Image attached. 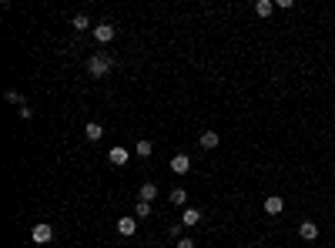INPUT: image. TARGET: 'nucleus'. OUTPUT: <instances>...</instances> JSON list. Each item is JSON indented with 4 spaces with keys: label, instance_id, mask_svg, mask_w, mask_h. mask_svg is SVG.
<instances>
[{
    "label": "nucleus",
    "instance_id": "nucleus-1",
    "mask_svg": "<svg viewBox=\"0 0 335 248\" xmlns=\"http://www.w3.org/2000/svg\"><path fill=\"white\" fill-rule=\"evenodd\" d=\"M111 67H114V61L108 54H94L87 61V74L91 77H104V74H111Z\"/></svg>",
    "mask_w": 335,
    "mask_h": 248
},
{
    "label": "nucleus",
    "instance_id": "nucleus-2",
    "mask_svg": "<svg viewBox=\"0 0 335 248\" xmlns=\"http://www.w3.org/2000/svg\"><path fill=\"white\" fill-rule=\"evenodd\" d=\"M30 238H34V245H47V242L54 238V228H51V225H34Z\"/></svg>",
    "mask_w": 335,
    "mask_h": 248
},
{
    "label": "nucleus",
    "instance_id": "nucleus-3",
    "mask_svg": "<svg viewBox=\"0 0 335 248\" xmlns=\"http://www.w3.org/2000/svg\"><path fill=\"white\" fill-rule=\"evenodd\" d=\"M114 34H117L114 24H98V27H94V41H98V44H111Z\"/></svg>",
    "mask_w": 335,
    "mask_h": 248
},
{
    "label": "nucleus",
    "instance_id": "nucleus-4",
    "mask_svg": "<svg viewBox=\"0 0 335 248\" xmlns=\"http://www.w3.org/2000/svg\"><path fill=\"white\" fill-rule=\"evenodd\" d=\"M171 171H174V175H188V171H191V158H188V154H174V158H171Z\"/></svg>",
    "mask_w": 335,
    "mask_h": 248
},
{
    "label": "nucleus",
    "instance_id": "nucleus-5",
    "mask_svg": "<svg viewBox=\"0 0 335 248\" xmlns=\"http://www.w3.org/2000/svg\"><path fill=\"white\" fill-rule=\"evenodd\" d=\"M117 232L124 235V238H131V235L138 232V218H131V215H124V218L117 221Z\"/></svg>",
    "mask_w": 335,
    "mask_h": 248
},
{
    "label": "nucleus",
    "instance_id": "nucleus-6",
    "mask_svg": "<svg viewBox=\"0 0 335 248\" xmlns=\"http://www.w3.org/2000/svg\"><path fill=\"white\" fill-rule=\"evenodd\" d=\"M281 211H285V201H281L279 194L265 198V215H281Z\"/></svg>",
    "mask_w": 335,
    "mask_h": 248
},
{
    "label": "nucleus",
    "instance_id": "nucleus-7",
    "mask_svg": "<svg viewBox=\"0 0 335 248\" xmlns=\"http://www.w3.org/2000/svg\"><path fill=\"white\" fill-rule=\"evenodd\" d=\"M298 235H302L305 242H315V238H319V225H315V221H302V228H298Z\"/></svg>",
    "mask_w": 335,
    "mask_h": 248
},
{
    "label": "nucleus",
    "instance_id": "nucleus-8",
    "mask_svg": "<svg viewBox=\"0 0 335 248\" xmlns=\"http://www.w3.org/2000/svg\"><path fill=\"white\" fill-rule=\"evenodd\" d=\"M108 161L111 165H127V148H111L108 151Z\"/></svg>",
    "mask_w": 335,
    "mask_h": 248
},
{
    "label": "nucleus",
    "instance_id": "nucleus-9",
    "mask_svg": "<svg viewBox=\"0 0 335 248\" xmlns=\"http://www.w3.org/2000/svg\"><path fill=\"white\" fill-rule=\"evenodd\" d=\"M84 138H87V141H101V138H104V127L91 121L87 127H84Z\"/></svg>",
    "mask_w": 335,
    "mask_h": 248
},
{
    "label": "nucleus",
    "instance_id": "nucleus-10",
    "mask_svg": "<svg viewBox=\"0 0 335 248\" xmlns=\"http://www.w3.org/2000/svg\"><path fill=\"white\" fill-rule=\"evenodd\" d=\"M198 144H201L205 151H211V148H218V134H215V131H205V134L198 138Z\"/></svg>",
    "mask_w": 335,
    "mask_h": 248
},
{
    "label": "nucleus",
    "instance_id": "nucleus-11",
    "mask_svg": "<svg viewBox=\"0 0 335 248\" xmlns=\"http://www.w3.org/2000/svg\"><path fill=\"white\" fill-rule=\"evenodd\" d=\"M138 198H141V201H154V198H158V188L148 181V185H141V188H138Z\"/></svg>",
    "mask_w": 335,
    "mask_h": 248
},
{
    "label": "nucleus",
    "instance_id": "nucleus-12",
    "mask_svg": "<svg viewBox=\"0 0 335 248\" xmlns=\"http://www.w3.org/2000/svg\"><path fill=\"white\" fill-rule=\"evenodd\" d=\"M181 221H184V225H198V221H201V211H198V208H184Z\"/></svg>",
    "mask_w": 335,
    "mask_h": 248
},
{
    "label": "nucleus",
    "instance_id": "nucleus-13",
    "mask_svg": "<svg viewBox=\"0 0 335 248\" xmlns=\"http://www.w3.org/2000/svg\"><path fill=\"white\" fill-rule=\"evenodd\" d=\"M272 10H275L272 0H258V3H255V14H258V17H272Z\"/></svg>",
    "mask_w": 335,
    "mask_h": 248
},
{
    "label": "nucleus",
    "instance_id": "nucleus-14",
    "mask_svg": "<svg viewBox=\"0 0 335 248\" xmlns=\"http://www.w3.org/2000/svg\"><path fill=\"white\" fill-rule=\"evenodd\" d=\"M70 27H74V30H87V27H91V20H87V14H77L74 20H70Z\"/></svg>",
    "mask_w": 335,
    "mask_h": 248
},
{
    "label": "nucleus",
    "instance_id": "nucleus-15",
    "mask_svg": "<svg viewBox=\"0 0 335 248\" xmlns=\"http://www.w3.org/2000/svg\"><path fill=\"white\" fill-rule=\"evenodd\" d=\"M184 201H188V191H184V188H174V191H171V205L184 208Z\"/></svg>",
    "mask_w": 335,
    "mask_h": 248
},
{
    "label": "nucleus",
    "instance_id": "nucleus-16",
    "mask_svg": "<svg viewBox=\"0 0 335 248\" xmlns=\"http://www.w3.org/2000/svg\"><path fill=\"white\" fill-rule=\"evenodd\" d=\"M134 215H138V218H148V215H151V201H138V205H134Z\"/></svg>",
    "mask_w": 335,
    "mask_h": 248
},
{
    "label": "nucleus",
    "instance_id": "nucleus-17",
    "mask_svg": "<svg viewBox=\"0 0 335 248\" xmlns=\"http://www.w3.org/2000/svg\"><path fill=\"white\" fill-rule=\"evenodd\" d=\"M151 151H154V144H151V141H138V154H141V158H148Z\"/></svg>",
    "mask_w": 335,
    "mask_h": 248
},
{
    "label": "nucleus",
    "instance_id": "nucleus-18",
    "mask_svg": "<svg viewBox=\"0 0 335 248\" xmlns=\"http://www.w3.org/2000/svg\"><path fill=\"white\" fill-rule=\"evenodd\" d=\"M7 101H10V104H20V108H24V97L17 94V91H7Z\"/></svg>",
    "mask_w": 335,
    "mask_h": 248
},
{
    "label": "nucleus",
    "instance_id": "nucleus-19",
    "mask_svg": "<svg viewBox=\"0 0 335 248\" xmlns=\"http://www.w3.org/2000/svg\"><path fill=\"white\" fill-rule=\"evenodd\" d=\"M178 248H195V238H181V242H178Z\"/></svg>",
    "mask_w": 335,
    "mask_h": 248
}]
</instances>
